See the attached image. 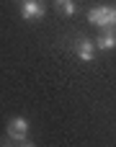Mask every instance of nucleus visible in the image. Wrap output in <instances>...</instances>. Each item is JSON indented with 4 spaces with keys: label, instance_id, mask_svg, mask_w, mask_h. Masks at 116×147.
<instances>
[{
    "label": "nucleus",
    "instance_id": "nucleus-4",
    "mask_svg": "<svg viewBox=\"0 0 116 147\" xmlns=\"http://www.w3.org/2000/svg\"><path fill=\"white\" fill-rule=\"evenodd\" d=\"M96 41L93 39H80V44L75 47V54H78V59H83V62H93L96 59Z\"/></svg>",
    "mask_w": 116,
    "mask_h": 147
},
{
    "label": "nucleus",
    "instance_id": "nucleus-2",
    "mask_svg": "<svg viewBox=\"0 0 116 147\" xmlns=\"http://www.w3.org/2000/svg\"><path fill=\"white\" fill-rule=\"evenodd\" d=\"M88 21L98 28H116V10L111 5H96L88 10Z\"/></svg>",
    "mask_w": 116,
    "mask_h": 147
},
{
    "label": "nucleus",
    "instance_id": "nucleus-6",
    "mask_svg": "<svg viewBox=\"0 0 116 147\" xmlns=\"http://www.w3.org/2000/svg\"><path fill=\"white\" fill-rule=\"evenodd\" d=\"M54 3H57V8L62 10V16H75V13H78L75 0H54Z\"/></svg>",
    "mask_w": 116,
    "mask_h": 147
},
{
    "label": "nucleus",
    "instance_id": "nucleus-3",
    "mask_svg": "<svg viewBox=\"0 0 116 147\" xmlns=\"http://www.w3.org/2000/svg\"><path fill=\"white\" fill-rule=\"evenodd\" d=\"M21 16H23L26 21H39V18L47 16V8H44V3H39V0H23V3H21Z\"/></svg>",
    "mask_w": 116,
    "mask_h": 147
},
{
    "label": "nucleus",
    "instance_id": "nucleus-5",
    "mask_svg": "<svg viewBox=\"0 0 116 147\" xmlns=\"http://www.w3.org/2000/svg\"><path fill=\"white\" fill-rule=\"evenodd\" d=\"M96 47H98V49H103V52L114 49V47H116V31H111V28H106V34H101V36H98Z\"/></svg>",
    "mask_w": 116,
    "mask_h": 147
},
{
    "label": "nucleus",
    "instance_id": "nucleus-7",
    "mask_svg": "<svg viewBox=\"0 0 116 147\" xmlns=\"http://www.w3.org/2000/svg\"><path fill=\"white\" fill-rule=\"evenodd\" d=\"M114 10H116V5H114Z\"/></svg>",
    "mask_w": 116,
    "mask_h": 147
},
{
    "label": "nucleus",
    "instance_id": "nucleus-8",
    "mask_svg": "<svg viewBox=\"0 0 116 147\" xmlns=\"http://www.w3.org/2000/svg\"><path fill=\"white\" fill-rule=\"evenodd\" d=\"M114 31H116V28H114Z\"/></svg>",
    "mask_w": 116,
    "mask_h": 147
},
{
    "label": "nucleus",
    "instance_id": "nucleus-1",
    "mask_svg": "<svg viewBox=\"0 0 116 147\" xmlns=\"http://www.w3.org/2000/svg\"><path fill=\"white\" fill-rule=\"evenodd\" d=\"M28 132H31V127H28V119H23V116H13V119L8 121V127H5L8 145H31V140H28Z\"/></svg>",
    "mask_w": 116,
    "mask_h": 147
}]
</instances>
